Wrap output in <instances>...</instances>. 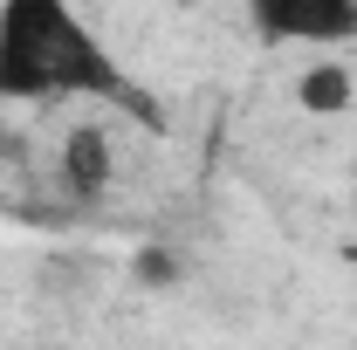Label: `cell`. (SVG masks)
Instances as JSON below:
<instances>
[{
	"instance_id": "1",
	"label": "cell",
	"mask_w": 357,
	"mask_h": 350,
	"mask_svg": "<svg viewBox=\"0 0 357 350\" xmlns=\"http://www.w3.org/2000/svg\"><path fill=\"white\" fill-rule=\"evenodd\" d=\"M0 96L14 103H124L131 117H158L131 83L124 55L62 0H7L0 7Z\"/></svg>"
},
{
	"instance_id": "2",
	"label": "cell",
	"mask_w": 357,
	"mask_h": 350,
	"mask_svg": "<svg viewBox=\"0 0 357 350\" xmlns=\"http://www.w3.org/2000/svg\"><path fill=\"white\" fill-rule=\"evenodd\" d=\"M248 21L275 48H344V42H357L351 0H255Z\"/></svg>"
},
{
	"instance_id": "3",
	"label": "cell",
	"mask_w": 357,
	"mask_h": 350,
	"mask_svg": "<svg viewBox=\"0 0 357 350\" xmlns=\"http://www.w3.org/2000/svg\"><path fill=\"white\" fill-rule=\"evenodd\" d=\"M351 96H357V83H351V69H344V55H316L310 69L296 76V103H303L310 117H337V110H351Z\"/></svg>"
},
{
	"instance_id": "4",
	"label": "cell",
	"mask_w": 357,
	"mask_h": 350,
	"mask_svg": "<svg viewBox=\"0 0 357 350\" xmlns=\"http://www.w3.org/2000/svg\"><path fill=\"white\" fill-rule=\"evenodd\" d=\"M103 158H110L103 131H76V137H69V151H62V165H69V178H76L83 192H96V185L110 178V165H103Z\"/></svg>"
}]
</instances>
